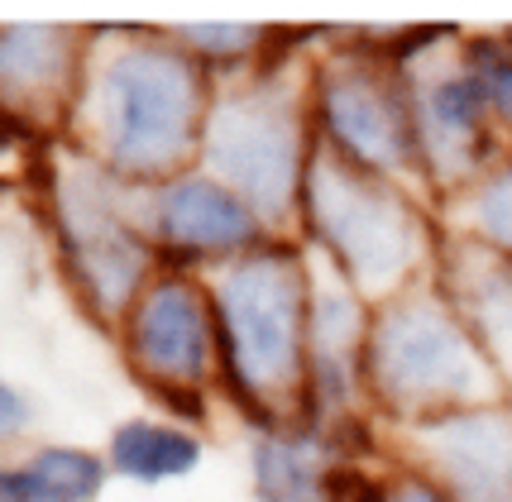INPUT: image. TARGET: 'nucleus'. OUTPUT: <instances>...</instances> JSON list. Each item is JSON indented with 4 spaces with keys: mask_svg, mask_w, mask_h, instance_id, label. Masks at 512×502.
Here are the masks:
<instances>
[{
    "mask_svg": "<svg viewBox=\"0 0 512 502\" xmlns=\"http://www.w3.org/2000/svg\"><path fill=\"white\" fill-rule=\"evenodd\" d=\"M29 426V397L15 383H0V440H15Z\"/></svg>",
    "mask_w": 512,
    "mask_h": 502,
    "instance_id": "obj_22",
    "label": "nucleus"
},
{
    "mask_svg": "<svg viewBox=\"0 0 512 502\" xmlns=\"http://www.w3.org/2000/svg\"><path fill=\"white\" fill-rule=\"evenodd\" d=\"M111 464L91 450L44 445L0 469V502H96Z\"/></svg>",
    "mask_w": 512,
    "mask_h": 502,
    "instance_id": "obj_16",
    "label": "nucleus"
},
{
    "mask_svg": "<svg viewBox=\"0 0 512 502\" xmlns=\"http://www.w3.org/2000/svg\"><path fill=\"white\" fill-rule=\"evenodd\" d=\"M407 474L436 483L450 502H512V397L417 426H383Z\"/></svg>",
    "mask_w": 512,
    "mask_h": 502,
    "instance_id": "obj_10",
    "label": "nucleus"
},
{
    "mask_svg": "<svg viewBox=\"0 0 512 502\" xmlns=\"http://www.w3.org/2000/svg\"><path fill=\"white\" fill-rule=\"evenodd\" d=\"M364 393L369 412H379L383 426H417L512 397L479 340L450 311L436 273L398 292L393 302L374 306Z\"/></svg>",
    "mask_w": 512,
    "mask_h": 502,
    "instance_id": "obj_6",
    "label": "nucleus"
},
{
    "mask_svg": "<svg viewBox=\"0 0 512 502\" xmlns=\"http://www.w3.org/2000/svg\"><path fill=\"white\" fill-rule=\"evenodd\" d=\"M44 177L67 283L96 321L120 326L139 292L168 268L149 230L154 187H134L106 173L67 139H53Z\"/></svg>",
    "mask_w": 512,
    "mask_h": 502,
    "instance_id": "obj_5",
    "label": "nucleus"
},
{
    "mask_svg": "<svg viewBox=\"0 0 512 502\" xmlns=\"http://www.w3.org/2000/svg\"><path fill=\"white\" fill-rule=\"evenodd\" d=\"M312 110L321 144L350 158L364 173L393 177L412 192H426L417 120L407 72L379 39H350L331 48L312 72ZM436 206V201H431Z\"/></svg>",
    "mask_w": 512,
    "mask_h": 502,
    "instance_id": "obj_8",
    "label": "nucleus"
},
{
    "mask_svg": "<svg viewBox=\"0 0 512 502\" xmlns=\"http://www.w3.org/2000/svg\"><path fill=\"white\" fill-rule=\"evenodd\" d=\"M173 39L192 58H201L216 77L221 72L235 77V72H245V63H254L273 44V29H264V24H182V29H173Z\"/></svg>",
    "mask_w": 512,
    "mask_h": 502,
    "instance_id": "obj_19",
    "label": "nucleus"
},
{
    "mask_svg": "<svg viewBox=\"0 0 512 502\" xmlns=\"http://www.w3.org/2000/svg\"><path fill=\"white\" fill-rule=\"evenodd\" d=\"M312 254V335H307V369H312V426L340 431L369 412L364 393V350L374 306L340 278L326 254Z\"/></svg>",
    "mask_w": 512,
    "mask_h": 502,
    "instance_id": "obj_11",
    "label": "nucleus"
},
{
    "mask_svg": "<svg viewBox=\"0 0 512 502\" xmlns=\"http://www.w3.org/2000/svg\"><path fill=\"white\" fill-rule=\"evenodd\" d=\"M120 350L130 373L178 416L206 421V383L221 373L216 306L201 278L163 268L120 321Z\"/></svg>",
    "mask_w": 512,
    "mask_h": 502,
    "instance_id": "obj_9",
    "label": "nucleus"
},
{
    "mask_svg": "<svg viewBox=\"0 0 512 502\" xmlns=\"http://www.w3.org/2000/svg\"><path fill=\"white\" fill-rule=\"evenodd\" d=\"M388 53L407 72L426 192L441 206L474 187L503 153H512V144L493 125L484 87L465 63V34L455 24L412 29L388 44Z\"/></svg>",
    "mask_w": 512,
    "mask_h": 502,
    "instance_id": "obj_7",
    "label": "nucleus"
},
{
    "mask_svg": "<svg viewBox=\"0 0 512 502\" xmlns=\"http://www.w3.org/2000/svg\"><path fill=\"white\" fill-rule=\"evenodd\" d=\"M216 72L173 34L91 29L82 87L63 139L134 187H163L201 163Z\"/></svg>",
    "mask_w": 512,
    "mask_h": 502,
    "instance_id": "obj_1",
    "label": "nucleus"
},
{
    "mask_svg": "<svg viewBox=\"0 0 512 502\" xmlns=\"http://www.w3.org/2000/svg\"><path fill=\"white\" fill-rule=\"evenodd\" d=\"M154 244L168 268H221V263L254 254L259 244H268V225L245 201L235 197L225 182H216L211 173L173 177L154 187V216H149Z\"/></svg>",
    "mask_w": 512,
    "mask_h": 502,
    "instance_id": "obj_13",
    "label": "nucleus"
},
{
    "mask_svg": "<svg viewBox=\"0 0 512 502\" xmlns=\"http://www.w3.org/2000/svg\"><path fill=\"white\" fill-rule=\"evenodd\" d=\"M465 63L484 87L498 134L512 144V29H503V34H465Z\"/></svg>",
    "mask_w": 512,
    "mask_h": 502,
    "instance_id": "obj_20",
    "label": "nucleus"
},
{
    "mask_svg": "<svg viewBox=\"0 0 512 502\" xmlns=\"http://www.w3.org/2000/svg\"><path fill=\"white\" fill-rule=\"evenodd\" d=\"M120 479L130 483H168L182 479L201 464V436L187 426H168L154 416H130L111 431V450H106Z\"/></svg>",
    "mask_w": 512,
    "mask_h": 502,
    "instance_id": "obj_17",
    "label": "nucleus"
},
{
    "mask_svg": "<svg viewBox=\"0 0 512 502\" xmlns=\"http://www.w3.org/2000/svg\"><path fill=\"white\" fill-rule=\"evenodd\" d=\"M436 216H441V230L484 240L512 259V153H503L489 173L479 177L474 187H465L460 197L441 201Z\"/></svg>",
    "mask_w": 512,
    "mask_h": 502,
    "instance_id": "obj_18",
    "label": "nucleus"
},
{
    "mask_svg": "<svg viewBox=\"0 0 512 502\" xmlns=\"http://www.w3.org/2000/svg\"><path fill=\"white\" fill-rule=\"evenodd\" d=\"M312 72L268 58L235 77L216 82L206 130H201V173L225 182L273 240L302 235V192L316 158V110Z\"/></svg>",
    "mask_w": 512,
    "mask_h": 502,
    "instance_id": "obj_3",
    "label": "nucleus"
},
{
    "mask_svg": "<svg viewBox=\"0 0 512 502\" xmlns=\"http://www.w3.org/2000/svg\"><path fill=\"white\" fill-rule=\"evenodd\" d=\"M436 287L512 393V259L469 235H441Z\"/></svg>",
    "mask_w": 512,
    "mask_h": 502,
    "instance_id": "obj_14",
    "label": "nucleus"
},
{
    "mask_svg": "<svg viewBox=\"0 0 512 502\" xmlns=\"http://www.w3.org/2000/svg\"><path fill=\"white\" fill-rule=\"evenodd\" d=\"M91 29L77 24H5L0 29V101L15 130L63 139Z\"/></svg>",
    "mask_w": 512,
    "mask_h": 502,
    "instance_id": "obj_12",
    "label": "nucleus"
},
{
    "mask_svg": "<svg viewBox=\"0 0 512 502\" xmlns=\"http://www.w3.org/2000/svg\"><path fill=\"white\" fill-rule=\"evenodd\" d=\"M441 216L422 192L393 177L364 173L350 158L316 144L307 192H302V240L340 268L369 306L393 302L436 273Z\"/></svg>",
    "mask_w": 512,
    "mask_h": 502,
    "instance_id": "obj_4",
    "label": "nucleus"
},
{
    "mask_svg": "<svg viewBox=\"0 0 512 502\" xmlns=\"http://www.w3.org/2000/svg\"><path fill=\"white\" fill-rule=\"evenodd\" d=\"M340 502H450V498L436 483H426L422 474H407L402 469L398 479H388V483H355V474H345Z\"/></svg>",
    "mask_w": 512,
    "mask_h": 502,
    "instance_id": "obj_21",
    "label": "nucleus"
},
{
    "mask_svg": "<svg viewBox=\"0 0 512 502\" xmlns=\"http://www.w3.org/2000/svg\"><path fill=\"white\" fill-rule=\"evenodd\" d=\"M221 330V383L259 431L312 426V254L297 240H268L206 278Z\"/></svg>",
    "mask_w": 512,
    "mask_h": 502,
    "instance_id": "obj_2",
    "label": "nucleus"
},
{
    "mask_svg": "<svg viewBox=\"0 0 512 502\" xmlns=\"http://www.w3.org/2000/svg\"><path fill=\"white\" fill-rule=\"evenodd\" d=\"M259 502H340L345 488V440L326 426L259 431L249 450Z\"/></svg>",
    "mask_w": 512,
    "mask_h": 502,
    "instance_id": "obj_15",
    "label": "nucleus"
}]
</instances>
